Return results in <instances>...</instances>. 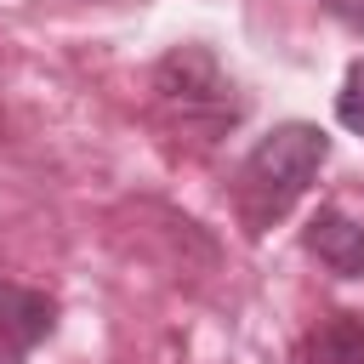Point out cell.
Masks as SVG:
<instances>
[{"label": "cell", "instance_id": "cell-4", "mask_svg": "<svg viewBox=\"0 0 364 364\" xmlns=\"http://www.w3.org/2000/svg\"><path fill=\"white\" fill-rule=\"evenodd\" d=\"M307 250L330 267V273H341V279H364V228L347 216V210H336V205H324L313 222H307Z\"/></svg>", "mask_w": 364, "mask_h": 364}, {"label": "cell", "instance_id": "cell-6", "mask_svg": "<svg viewBox=\"0 0 364 364\" xmlns=\"http://www.w3.org/2000/svg\"><path fill=\"white\" fill-rule=\"evenodd\" d=\"M336 119H341L353 136H364V63H353V68H347L341 97H336Z\"/></svg>", "mask_w": 364, "mask_h": 364}, {"label": "cell", "instance_id": "cell-5", "mask_svg": "<svg viewBox=\"0 0 364 364\" xmlns=\"http://www.w3.org/2000/svg\"><path fill=\"white\" fill-rule=\"evenodd\" d=\"M301 364H364V318L358 313H330L313 324Z\"/></svg>", "mask_w": 364, "mask_h": 364}, {"label": "cell", "instance_id": "cell-2", "mask_svg": "<svg viewBox=\"0 0 364 364\" xmlns=\"http://www.w3.org/2000/svg\"><path fill=\"white\" fill-rule=\"evenodd\" d=\"M154 91H159V102H165V108H176V114H182V125H193L199 114H205V131H216V125H233V119H239L233 80H228V74L210 63V51H199V46L171 51V57L159 63Z\"/></svg>", "mask_w": 364, "mask_h": 364}, {"label": "cell", "instance_id": "cell-1", "mask_svg": "<svg viewBox=\"0 0 364 364\" xmlns=\"http://www.w3.org/2000/svg\"><path fill=\"white\" fill-rule=\"evenodd\" d=\"M330 159V136L307 119H290V125H273L250 159L239 165V182H233V199H239V216L250 233H267L301 193L307 182L318 176V165Z\"/></svg>", "mask_w": 364, "mask_h": 364}, {"label": "cell", "instance_id": "cell-3", "mask_svg": "<svg viewBox=\"0 0 364 364\" xmlns=\"http://www.w3.org/2000/svg\"><path fill=\"white\" fill-rule=\"evenodd\" d=\"M51 324H57V301H51V296L0 279V347H6V353L40 347V341L51 336Z\"/></svg>", "mask_w": 364, "mask_h": 364}, {"label": "cell", "instance_id": "cell-7", "mask_svg": "<svg viewBox=\"0 0 364 364\" xmlns=\"http://www.w3.org/2000/svg\"><path fill=\"white\" fill-rule=\"evenodd\" d=\"M318 6H324L336 23H347V28H358V34H364V0H318Z\"/></svg>", "mask_w": 364, "mask_h": 364}]
</instances>
